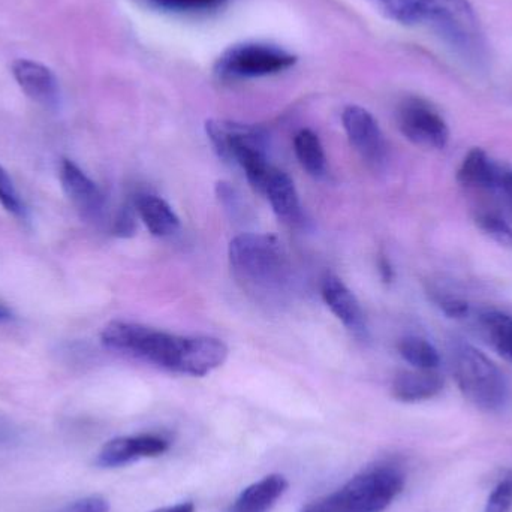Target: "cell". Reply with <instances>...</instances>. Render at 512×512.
<instances>
[{"label":"cell","mask_w":512,"mask_h":512,"mask_svg":"<svg viewBox=\"0 0 512 512\" xmlns=\"http://www.w3.org/2000/svg\"><path fill=\"white\" fill-rule=\"evenodd\" d=\"M0 204L6 212L11 213L15 218L26 216L23 201H21L14 183L9 179L8 173L2 167H0Z\"/></svg>","instance_id":"obj_25"},{"label":"cell","mask_w":512,"mask_h":512,"mask_svg":"<svg viewBox=\"0 0 512 512\" xmlns=\"http://www.w3.org/2000/svg\"><path fill=\"white\" fill-rule=\"evenodd\" d=\"M451 366L457 387L472 405L487 412L505 408L510 397L507 378L483 351L471 343L456 342Z\"/></svg>","instance_id":"obj_5"},{"label":"cell","mask_w":512,"mask_h":512,"mask_svg":"<svg viewBox=\"0 0 512 512\" xmlns=\"http://www.w3.org/2000/svg\"><path fill=\"white\" fill-rule=\"evenodd\" d=\"M262 194L267 197L274 215L291 228L300 227L304 222L303 207L294 182L288 174L271 168Z\"/></svg>","instance_id":"obj_15"},{"label":"cell","mask_w":512,"mask_h":512,"mask_svg":"<svg viewBox=\"0 0 512 512\" xmlns=\"http://www.w3.org/2000/svg\"><path fill=\"white\" fill-rule=\"evenodd\" d=\"M297 63L291 51L270 42H240L231 45L216 60L219 77L230 80L270 77L288 71Z\"/></svg>","instance_id":"obj_7"},{"label":"cell","mask_w":512,"mask_h":512,"mask_svg":"<svg viewBox=\"0 0 512 512\" xmlns=\"http://www.w3.org/2000/svg\"><path fill=\"white\" fill-rule=\"evenodd\" d=\"M101 342L110 351L140 358L177 373L185 337L135 322L113 321L102 330Z\"/></svg>","instance_id":"obj_6"},{"label":"cell","mask_w":512,"mask_h":512,"mask_svg":"<svg viewBox=\"0 0 512 512\" xmlns=\"http://www.w3.org/2000/svg\"><path fill=\"white\" fill-rule=\"evenodd\" d=\"M321 294L328 309L355 336H366L367 325L363 309L354 292L342 282V279L327 274L322 279Z\"/></svg>","instance_id":"obj_14"},{"label":"cell","mask_w":512,"mask_h":512,"mask_svg":"<svg viewBox=\"0 0 512 512\" xmlns=\"http://www.w3.org/2000/svg\"><path fill=\"white\" fill-rule=\"evenodd\" d=\"M405 474L391 463L370 466L304 512H382L402 493Z\"/></svg>","instance_id":"obj_3"},{"label":"cell","mask_w":512,"mask_h":512,"mask_svg":"<svg viewBox=\"0 0 512 512\" xmlns=\"http://www.w3.org/2000/svg\"><path fill=\"white\" fill-rule=\"evenodd\" d=\"M206 134L216 155L242 167L252 188L262 194L273 168L267 159V134L258 126L222 119L207 120Z\"/></svg>","instance_id":"obj_4"},{"label":"cell","mask_w":512,"mask_h":512,"mask_svg":"<svg viewBox=\"0 0 512 512\" xmlns=\"http://www.w3.org/2000/svg\"><path fill=\"white\" fill-rule=\"evenodd\" d=\"M343 128L352 147L370 167L387 164L388 146L378 120L360 105H348L342 113Z\"/></svg>","instance_id":"obj_9"},{"label":"cell","mask_w":512,"mask_h":512,"mask_svg":"<svg viewBox=\"0 0 512 512\" xmlns=\"http://www.w3.org/2000/svg\"><path fill=\"white\" fill-rule=\"evenodd\" d=\"M11 72L20 89L36 104L56 107L60 99L59 81L48 66L30 59L12 62Z\"/></svg>","instance_id":"obj_12"},{"label":"cell","mask_w":512,"mask_h":512,"mask_svg":"<svg viewBox=\"0 0 512 512\" xmlns=\"http://www.w3.org/2000/svg\"><path fill=\"white\" fill-rule=\"evenodd\" d=\"M230 264L234 276L251 292L279 294L289 276L288 258L279 240L267 234H240L231 240Z\"/></svg>","instance_id":"obj_2"},{"label":"cell","mask_w":512,"mask_h":512,"mask_svg":"<svg viewBox=\"0 0 512 512\" xmlns=\"http://www.w3.org/2000/svg\"><path fill=\"white\" fill-rule=\"evenodd\" d=\"M478 228L501 245H512V228L501 215L495 212H481L475 218Z\"/></svg>","instance_id":"obj_24"},{"label":"cell","mask_w":512,"mask_h":512,"mask_svg":"<svg viewBox=\"0 0 512 512\" xmlns=\"http://www.w3.org/2000/svg\"><path fill=\"white\" fill-rule=\"evenodd\" d=\"M137 215L155 237H170L180 228V219L170 204L152 194H141L134 203Z\"/></svg>","instance_id":"obj_19"},{"label":"cell","mask_w":512,"mask_h":512,"mask_svg":"<svg viewBox=\"0 0 512 512\" xmlns=\"http://www.w3.org/2000/svg\"><path fill=\"white\" fill-rule=\"evenodd\" d=\"M499 168H501V164L493 161L492 156L486 150L474 147L466 153L459 170H457V182L465 188L495 191Z\"/></svg>","instance_id":"obj_17"},{"label":"cell","mask_w":512,"mask_h":512,"mask_svg":"<svg viewBox=\"0 0 512 512\" xmlns=\"http://www.w3.org/2000/svg\"><path fill=\"white\" fill-rule=\"evenodd\" d=\"M432 300L448 318L462 319L469 315L468 301L442 291H432Z\"/></svg>","instance_id":"obj_26"},{"label":"cell","mask_w":512,"mask_h":512,"mask_svg":"<svg viewBox=\"0 0 512 512\" xmlns=\"http://www.w3.org/2000/svg\"><path fill=\"white\" fill-rule=\"evenodd\" d=\"M400 357L414 369L438 370L441 366V354L429 340L418 336H406L399 342Z\"/></svg>","instance_id":"obj_22"},{"label":"cell","mask_w":512,"mask_h":512,"mask_svg":"<svg viewBox=\"0 0 512 512\" xmlns=\"http://www.w3.org/2000/svg\"><path fill=\"white\" fill-rule=\"evenodd\" d=\"M152 512H195V505L192 502H182V504L174 505V507L159 508Z\"/></svg>","instance_id":"obj_32"},{"label":"cell","mask_w":512,"mask_h":512,"mask_svg":"<svg viewBox=\"0 0 512 512\" xmlns=\"http://www.w3.org/2000/svg\"><path fill=\"white\" fill-rule=\"evenodd\" d=\"M397 125L406 140L423 149L442 150L450 143V126L426 99L408 96L396 110Z\"/></svg>","instance_id":"obj_8"},{"label":"cell","mask_w":512,"mask_h":512,"mask_svg":"<svg viewBox=\"0 0 512 512\" xmlns=\"http://www.w3.org/2000/svg\"><path fill=\"white\" fill-rule=\"evenodd\" d=\"M8 319H11V313L5 307L0 306V321H8Z\"/></svg>","instance_id":"obj_33"},{"label":"cell","mask_w":512,"mask_h":512,"mask_svg":"<svg viewBox=\"0 0 512 512\" xmlns=\"http://www.w3.org/2000/svg\"><path fill=\"white\" fill-rule=\"evenodd\" d=\"M379 273H381V277L384 282H393L394 268L393 265H391L390 259L385 258V256H382V258L379 259Z\"/></svg>","instance_id":"obj_31"},{"label":"cell","mask_w":512,"mask_h":512,"mask_svg":"<svg viewBox=\"0 0 512 512\" xmlns=\"http://www.w3.org/2000/svg\"><path fill=\"white\" fill-rule=\"evenodd\" d=\"M295 156L303 170L315 179H322L327 174V158L324 147L315 132L301 129L294 138Z\"/></svg>","instance_id":"obj_21"},{"label":"cell","mask_w":512,"mask_h":512,"mask_svg":"<svg viewBox=\"0 0 512 512\" xmlns=\"http://www.w3.org/2000/svg\"><path fill=\"white\" fill-rule=\"evenodd\" d=\"M484 512H512V475H508L493 489Z\"/></svg>","instance_id":"obj_27"},{"label":"cell","mask_w":512,"mask_h":512,"mask_svg":"<svg viewBox=\"0 0 512 512\" xmlns=\"http://www.w3.org/2000/svg\"><path fill=\"white\" fill-rule=\"evenodd\" d=\"M444 390V378L436 370H406L394 378L393 396L399 402L418 403L433 399Z\"/></svg>","instance_id":"obj_16"},{"label":"cell","mask_w":512,"mask_h":512,"mask_svg":"<svg viewBox=\"0 0 512 512\" xmlns=\"http://www.w3.org/2000/svg\"><path fill=\"white\" fill-rule=\"evenodd\" d=\"M146 5L159 11L174 14H200V12L216 11L230 0H141Z\"/></svg>","instance_id":"obj_23"},{"label":"cell","mask_w":512,"mask_h":512,"mask_svg":"<svg viewBox=\"0 0 512 512\" xmlns=\"http://www.w3.org/2000/svg\"><path fill=\"white\" fill-rule=\"evenodd\" d=\"M227 358L228 346L222 340L209 336L185 337L177 373L203 378L219 369Z\"/></svg>","instance_id":"obj_13"},{"label":"cell","mask_w":512,"mask_h":512,"mask_svg":"<svg viewBox=\"0 0 512 512\" xmlns=\"http://www.w3.org/2000/svg\"><path fill=\"white\" fill-rule=\"evenodd\" d=\"M288 489L283 475L273 474L262 478L240 493L230 512H268Z\"/></svg>","instance_id":"obj_18"},{"label":"cell","mask_w":512,"mask_h":512,"mask_svg":"<svg viewBox=\"0 0 512 512\" xmlns=\"http://www.w3.org/2000/svg\"><path fill=\"white\" fill-rule=\"evenodd\" d=\"M59 177L66 197L74 204L81 218L90 222H99L104 218V194L74 162L63 159L60 162Z\"/></svg>","instance_id":"obj_11"},{"label":"cell","mask_w":512,"mask_h":512,"mask_svg":"<svg viewBox=\"0 0 512 512\" xmlns=\"http://www.w3.org/2000/svg\"><path fill=\"white\" fill-rule=\"evenodd\" d=\"M110 505L102 496H87L54 512H108Z\"/></svg>","instance_id":"obj_28"},{"label":"cell","mask_w":512,"mask_h":512,"mask_svg":"<svg viewBox=\"0 0 512 512\" xmlns=\"http://www.w3.org/2000/svg\"><path fill=\"white\" fill-rule=\"evenodd\" d=\"M388 20L432 30L460 60L474 68L489 65L486 33L469 0H367Z\"/></svg>","instance_id":"obj_1"},{"label":"cell","mask_w":512,"mask_h":512,"mask_svg":"<svg viewBox=\"0 0 512 512\" xmlns=\"http://www.w3.org/2000/svg\"><path fill=\"white\" fill-rule=\"evenodd\" d=\"M478 321L490 346L512 363V315L489 309L480 313Z\"/></svg>","instance_id":"obj_20"},{"label":"cell","mask_w":512,"mask_h":512,"mask_svg":"<svg viewBox=\"0 0 512 512\" xmlns=\"http://www.w3.org/2000/svg\"><path fill=\"white\" fill-rule=\"evenodd\" d=\"M137 210L131 209V207H123L117 215L116 221L113 225V233L117 237H131L134 236L137 231V216H135Z\"/></svg>","instance_id":"obj_29"},{"label":"cell","mask_w":512,"mask_h":512,"mask_svg":"<svg viewBox=\"0 0 512 512\" xmlns=\"http://www.w3.org/2000/svg\"><path fill=\"white\" fill-rule=\"evenodd\" d=\"M17 439V430L9 426V424L0 421V447H8V445L14 444Z\"/></svg>","instance_id":"obj_30"},{"label":"cell","mask_w":512,"mask_h":512,"mask_svg":"<svg viewBox=\"0 0 512 512\" xmlns=\"http://www.w3.org/2000/svg\"><path fill=\"white\" fill-rule=\"evenodd\" d=\"M170 442L164 436L144 433V435L122 436L111 439L99 451L98 463L101 468H120L147 457H158L167 453Z\"/></svg>","instance_id":"obj_10"}]
</instances>
